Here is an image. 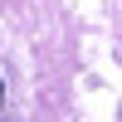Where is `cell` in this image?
I'll return each instance as SVG.
<instances>
[{
	"label": "cell",
	"mask_w": 122,
	"mask_h": 122,
	"mask_svg": "<svg viewBox=\"0 0 122 122\" xmlns=\"http://www.w3.org/2000/svg\"><path fill=\"white\" fill-rule=\"evenodd\" d=\"M0 98H5V83H0Z\"/></svg>",
	"instance_id": "6da1fadb"
}]
</instances>
